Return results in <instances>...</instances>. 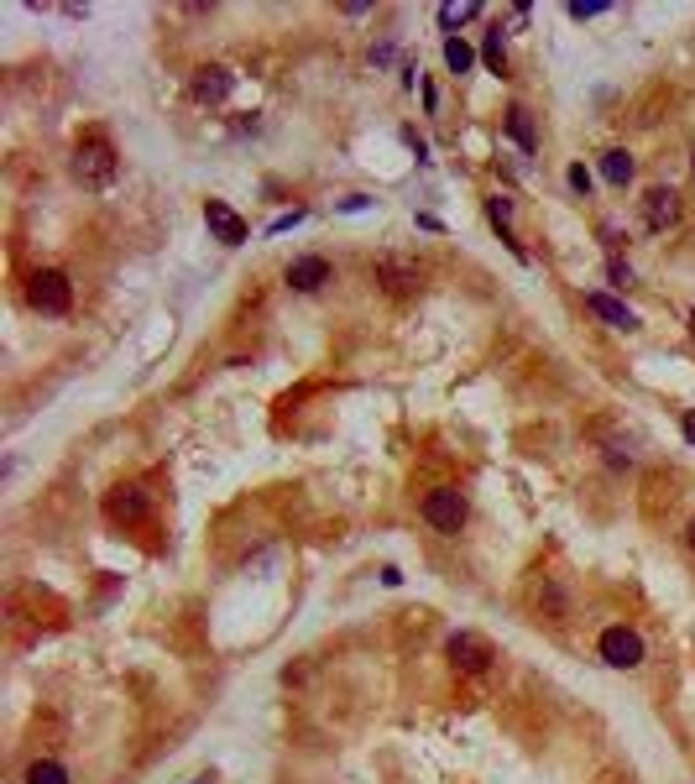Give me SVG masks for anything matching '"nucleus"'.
<instances>
[{
	"label": "nucleus",
	"mask_w": 695,
	"mask_h": 784,
	"mask_svg": "<svg viewBox=\"0 0 695 784\" xmlns=\"http://www.w3.org/2000/svg\"><path fill=\"white\" fill-rule=\"evenodd\" d=\"M74 178L84 183V189H105V183L115 178V147L105 142V136H84V142L74 147Z\"/></svg>",
	"instance_id": "obj_1"
},
{
	"label": "nucleus",
	"mask_w": 695,
	"mask_h": 784,
	"mask_svg": "<svg viewBox=\"0 0 695 784\" xmlns=\"http://www.w3.org/2000/svg\"><path fill=\"white\" fill-rule=\"evenodd\" d=\"M466 518H471V502H466V492H460V487H434L424 497V523L439 528V534H460Z\"/></svg>",
	"instance_id": "obj_2"
},
{
	"label": "nucleus",
	"mask_w": 695,
	"mask_h": 784,
	"mask_svg": "<svg viewBox=\"0 0 695 784\" xmlns=\"http://www.w3.org/2000/svg\"><path fill=\"white\" fill-rule=\"evenodd\" d=\"M27 298H32V309H42V314H68V309H74V283H68L58 267H42L32 278V288H27Z\"/></svg>",
	"instance_id": "obj_3"
},
{
	"label": "nucleus",
	"mask_w": 695,
	"mask_h": 784,
	"mask_svg": "<svg viewBox=\"0 0 695 784\" xmlns=\"http://www.w3.org/2000/svg\"><path fill=\"white\" fill-rule=\"evenodd\" d=\"M596 654L607 659L612 670H638V664H643V638L617 622V628H607V633L596 638Z\"/></svg>",
	"instance_id": "obj_4"
},
{
	"label": "nucleus",
	"mask_w": 695,
	"mask_h": 784,
	"mask_svg": "<svg viewBox=\"0 0 695 784\" xmlns=\"http://www.w3.org/2000/svg\"><path fill=\"white\" fill-rule=\"evenodd\" d=\"M147 513H152V502H147V487H142V481H126V487H115V492L105 497V518H110V523L136 528V523H147Z\"/></svg>",
	"instance_id": "obj_5"
},
{
	"label": "nucleus",
	"mask_w": 695,
	"mask_h": 784,
	"mask_svg": "<svg viewBox=\"0 0 695 784\" xmlns=\"http://www.w3.org/2000/svg\"><path fill=\"white\" fill-rule=\"evenodd\" d=\"M445 654H450V664H455L460 675H486V670H492V659H497L492 643L476 638V633H455V638L445 643Z\"/></svg>",
	"instance_id": "obj_6"
},
{
	"label": "nucleus",
	"mask_w": 695,
	"mask_h": 784,
	"mask_svg": "<svg viewBox=\"0 0 695 784\" xmlns=\"http://www.w3.org/2000/svg\"><path fill=\"white\" fill-rule=\"evenodd\" d=\"M377 283H382L392 298H408V293H419L424 272H419V262H408V257H398V251H387V257H377Z\"/></svg>",
	"instance_id": "obj_7"
},
{
	"label": "nucleus",
	"mask_w": 695,
	"mask_h": 784,
	"mask_svg": "<svg viewBox=\"0 0 695 784\" xmlns=\"http://www.w3.org/2000/svg\"><path fill=\"white\" fill-rule=\"evenodd\" d=\"M204 225H210V236L220 241V246H241L251 230H246V220L230 210L225 199H204Z\"/></svg>",
	"instance_id": "obj_8"
},
{
	"label": "nucleus",
	"mask_w": 695,
	"mask_h": 784,
	"mask_svg": "<svg viewBox=\"0 0 695 784\" xmlns=\"http://www.w3.org/2000/svg\"><path fill=\"white\" fill-rule=\"evenodd\" d=\"M680 194L675 189H648L643 194V225L648 230H669V225H680Z\"/></svg>",
	"instance_id": "obj_9"
},
{
	"label": "nucleus",
	"mask_w": 695,
	"mask_h": 784,
	"mask_svg": "<svg viewBox=\"0 0 695 784\" xmlns=\"http://www.w3.org/2000/svg\"><path fill=\"white\" fill-rule=\"evenodd\" d=\"M330 278H335V272H330V262H324V257H293L288 262V288L293 293H319Z\"/></svg>",
	"instance_id": "obj_10"
},
{
	"label": "nucleus",
	"mask_w": 695,
	"mask_h": 784,
	"mask_svg": "<svg viewBox=\"0 0 695 784\" xmlns=\"http://www.w3.org/2000/svg\"><path fill=\"white\" fill-rule=\"evenodd\" d=\"M586 309H591L596 319H607L612 330H638V314L622 304V298H612V293H586Z\"/></svg>",
	"instance_id": "obj_11"
},
{
	"label": "nucleus",
	"mask_w": 695,
	"mask_h": 784,
	"mask_svg": "<svg viewBox=\"0 0 695 784\" xmlns=\"http://www.w3.org/2000/svg\"><path fill=\"white\" fill-rule=\"evenodd\" d=\"M230 89H236V74L230 68H199V79H194V100L204 105H220Z\"/></svg>",
	"instance_id": "obj_12"
},
{
	"label": "nucleus",
	"mask_w": 695,
	"mask_h": 784,
	"mask_svg": "<svg viewBox=\"0 0 695 784\" xmlns=\"http://www.w3.org/2000/svg\"><path fill=\"white\" fill-rule=\"evenodd\" d=\"M601 178H607L612 189H628V183H633V157L622 152V147H612V152H601Z\"/></svg>",
	"instance_id": "obj_13"
},
{
	"label": "nucleus",
	"mask_w": 695,
	"mask_h": 784,
	"mask_svg": "<svg viewBox=\"0 0 695 784\" xmlns=\"http://www.w3.org/2000/svg\"><path fill=\"white\" fill-rule=\"evenodd\" d=\"M539 612H544L549 622H565V617H570V596H565L560 581H544V586H539Z\"/></svg>",
	"instance_id": "obj_14"
},
{
	"label": "nucleus",
	"mask_w": 695,
	"mask_h": 784,
	"mask_svg": "<svg viewBox=\"0 0 695 784\" xmlns=\"http://www.w3.org/2000/svg\"><path fill=\"white\" fill-rule=\"evenodd\" d=\"M507 136L523 147V152H539V136H534V121H528V110L523 105H513L507 110Z\"/></svg>",
	"instance_id": "obj_15"
},
{
	"label": "nucleus",
	"mask_w": 695,
	"mask_h": 784,
	"mask_svg": "<svg viewBox=\"0 0 695 784\" xmlns=\"http://www.w3.org/2000/svg\"><path fill=\"white\" fill-rule=\"evenodd\" d=\"M476 16H481L476 0H445V6H439V27L455 32V27H466V21H476Z\"/></svg>",
	"instance_id": "obj_16"
},
{
	"label": "nucleus",
	"mask_w": 695,
	"mask_h": 784,
	"mask_svg": "<svg viewBox=\"0 0 695 784\" xmlns=\"http://www.w3.org/2000/svg\"><path fill=\"white\" fill-rule=\"evenodd\" d=\"M445 63H450V74H471V63H476L471 42L466 37H445Z\"/></svg>",
	"instance_id": "obj_17"
},
{
	"label": "nucleus",
	"mask_w": 695,
	"mask_h": 784,
	"mask_svg": "<svg viewBox=\"0 0 695 784\" xmlns=\"http://www.w3.org/2000/svg\"><path fill=\"white\" fill-rule=\"evenodd\" d=\"M27 784H74V779H68V769L58 764V758H37V764L27 769Z\"/></svg>",
	"instance_id": "obj_18"
},
{
	"label": "nucleus",
	"mask_w": 695,
	"mask_h": 784,
	"mask_svg": "<svg viewBox=\"0 0 695 784\" xmlns=\"http://www.w3.org/2000/svg\"><path fill=\"white\" fill-rule=\"evenodd\" d=\"M481 58H486V68H492V74H507V48H502V27H497V32H486V42H481Z\"/></svg>",
	"instance_id": "obj_19"
},
{
	"label": "nucleus",
	"mask_w": 695,
	"mask_h": 784,
	"mask_svg": "<svg viewBox=\"0 0 695 784\" xmlns=\"http://www.w3.org/2000/svg\"><path fill=\"white\" fill-rule=\"evenodd\" d=\"M486 220H492V225L502 230V241H507V220H513V199H507V194H492V199H486Z\"/></svg>",
	"instance_id": "obj_20"
},
{
	"label": "nucleus",
	"mask_w": 695,
	"mask_h": 784,
	"mask_svg": "<svg viewBox=\"0 0 695 784\" xmlns=\"http://www.w3.org/2000/svg\"><path fill=\"white\" fill-rule=\"evenodd\" d=\"M565 11H570L575 21H591V16H601V11H607V0H570Z\"/></svg>",
	"instance_id": "obj_21"
},
{
	"label": "nucleus",
	"mask_w": 695,
	"mask_h": 784,
	"mask_svg": "<svg viewBox=\"0 0 695 784\" xmlns=\"http://www.w3.org/2000/svg\"><path fill=\"white\" fill-rule=\"evenodd\" d=\"M565 178H570V189H575V194H586V199H591V189H596V178H591V173H586L581 163H575V168H570Z\"/></svg>",
	"instance_id": "obj_22"
},
{
	"label": "nucleus",
	"mask_w": 695,
	"mask_h": 784,
	"mask_svg": "<svg viewBox=\"0 0 695 784\" xmlns=\"http://www.w3.org/2000/svg\"><path fill=\"white\" fill-rule=\"evenodd\" d=\"M607 278H612L617 288H628V283H633V267L622 262V257H612V262H607Z\"/></svg>",
	"instance_id": "obj_23"
},
{
	"label": "nucleus",
	"mask_w": 695,
	"mask_h": 784,
	"mask_svg": "<svg viewBox=\"0 0 695 784\" xmlns=\"http://www.w3.org/2000/svg\"><path fill=\"white\" fill-rule=\"evenodd\" d=\"M680 434H685V445H695V408H690L685 419H680Z\"/></svg>",
	"instance_id": "obj_24"
},
{
	"label": "nucleus",
	"mask_w": 695,
	"mask_h": 784,
	"mask_svg": "<svg viewBox=\"0 0 695 784\" xmlns=\"http://www.w3.org/2000/svg\"><path fill=\"white\" fill-rule=\"evenodd\" d=\"M685 539H690V549H695V518H690V528H685Z\"/></svg>",
	"instance_id": "obj_25"
},
{
	"label": "nucleus",
	"mask_w": 695,
	"mask_h": 784,
	"mask_svg": "<svg viewBox=\"0 0 695 784\" xmlns=\"http://www.w3.org/2000/svg\"><path fill=\"white\" fill-rule=\"evenodd\" d=\"M690 178H695V152H690Z\"/></svg>",
	"instance_id": "obj_26"
},
{
	"label": "nucleus",
	"mask_w": 695,
	"mask_h": 784,
	"mask_svg": "<svg viewBox=\"0 0 695 784\" xmlns=\"http://www.w3.org/2000/svg\"><path fill=\"white\" fill-rule=\"evenodd\" d=\"M194 784H210V779H194Z\"/></svg>",
	"instance_id": "obj_27"
}]
</instances>
